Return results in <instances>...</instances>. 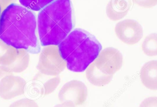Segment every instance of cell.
Wrapping results in <instances>:
<instances>
[{
	"instance_id": "cell-1",
	"label": "cell",
	"mask_w": 157,
	"mask_h": 107,
	"mask_svg": "<svg viewBox=\"0 0 157 107\" xmlns=\"http://www.w3.org/2000/svg\"><path fill=\"white\" fill-rule=\"evenodd\" d=\"M35 14L23 6L11 4L1 13L0 39L17 49L38 54L40 47L36 35Z\"/></svg>"
},
{
	"instance_id": "cell-2",
	"label": "cell",
	"mask_w": 157,
	"mask_h": 107,
	"mask_svg": "<svg viewBox=\"0 0 157 107\" xmlns=\"http://www.w3.org/2000/svg\"><path fill=\"white\" fill-rule=\"evenodd\" d=\"M38 31L41 46H59L74 26L71 0H55L39 13Z\"/></svg>"
},
{
	"instance_id": "cell-3",
	"label": "cell",
	"mask_w": 157,
	"mask_h": 107,
	"mask_svg": "<svg viewBox=\"0 0 157 107\" xmlns=\"http://www.w3.org/2000/svg\"><path fill=\"white\" fill-rule=\"evenodd\" d=\"M68 70L82 72L96 60L101 51V44L93 35L81 28L71 32L58 46Z\"/></svg>"
},
{
	"instance_id": "cell-4",
	"label": "cell",
	"mask_w": 157,
	"mask_h": 107,
	"mask_svg": "<svg viewBox=\"0 0 157 107\" xmlns=\"http://www.w3.org/2000/svg\"><path fill=\"white\" fill-rule=\"evenodd\" d=\"M67 66L57 46H48L42 50L37 69L41 73L49 76H57Z\"/></svg>"
},
{
	"instance_id": "cell-5",
	"label": "cell",
	"mask_w": 157,
	"mask_h": 107,
	"mask_svg": "<svg viewBox=\"0 0 157 107\" xmlns=\"http://www.w3.org/2000/svg\"><path fill=\"white\" fill-rule=\"evenodd\" d=\"M123 57L119 50L108 47L101 51L90 66L102 75L113 77L122 66Z\"/></svg>"
},
{
	"instance_id": "cell-6",
	"label": "cell",
	"mask_w": 157,
	"mask_h": 107,
	"mask_svg": "<svg viewBox=\"0 0 157 107\" xmlns=\"http://www.w3.org/2000/svg\"><path fill=\"white\" fill-rule=\"evenodd\" d=\"M87 88L81 81L73 80L66 83L60 90L59 98L62 103L70 102L75 106L83 105L86 100Z\"/></svg>"
},
{
	"instance_id": "cell-7",
	"label": "cell",
	"mask_w": 157,
	"mask_h": 107,
	"mask_svg": "<svg viewBox=\"0 0 157 107\" xmlns=\"http://www.w3.org/2000/svg\"><path fill=\"white\" fill-rule=\"evenodd\" d=\"M115 32L121 41L129 45L138 43L144 34L141 24L132 19H126L117 23L115 26Z\"/></svg>"
},
{
	"instance_id": "cell-8",
	"label": "cell",
	"mask_w": 157,
	"mask_h": 107,
	"mask_svg": "<svg viewBox=\"0 0 157 107\" xmlns=\"http://www.w3.org/2000/svg\"><path fill=\"white\" fill-rule=\"evenodd\" d=\"M26 84L25 81L20 76H6L0 82V97L8 100L21 95L24 94Z\"/></svg>"
},
{
	"instance_id": "cell-9",
	"label": "cell",
	"mask_w": 157,
	"mask_h": 107,
	"mask_svg": "<svg viewBox=\"0 0 157 107\" xmlns=\"http://www.w3.org/2000/svg\"><path fill=\"white\" fill-rule=\"evenodd\" d=\"M129 0H110L106 6V14L113 21H117L124 17L130 10Z\"/></svg>"
},
{
	"instance_id": "cell-10",
	"label": "cell",
	"mask_w": 157,
	"mask_h": 107,
	"mask_svg": "<svg viewBox=\"0 0 157 107\" xmlns=\"http://www.w3.org/2000/svg\"><path fill=\"white\" fill-rule=\"evenodd\" d=\"M140 78L147 88L157 90V61H150L143 65L140 72Z\"/></svg>"
},
{
	"instance_id": "cell-11",
	"label": "cell",
	"mask_w": 157,
	"mask_h": 107,
	"mask_svg": "<svg viewBox=\"0 0 157 107\" xmlns=\"http://www.w3.org/2000/svg\"><path fill=\"white\" fill-rule=\"evenodd\" d=\"M18 54V49L7 45L0 39V65L9 66L16 61Z\"/></svg>"
},
{
	"instance_id": "cell-12",
	"label": "cell",
	"mask_w": 157,
	"mask_h": 107,
	"mask_svg": "<svg viewBox=\"0 0 157 107\" xmlns=\"http://www.w3.org/2000/svg\"><path fill=\"white\" fill-rule=\"evenodd\" d=\"M30 57L27 50L18 49V54L16 61L9 66H6L12 72H21L25 70L29 65Z\"/></svg>"
},
{
	"instance_id": "cell-13",
	"label": "cell",
	"mask_w": 157,
	"mask_h": 107,
	"mask_svg": "<svg viewBox=\"0 0 157 107\" xmlns=\"http://www.w3.org/2000/svg\"><path fill=\"white\" fill-rule=\"evenodd\" d=\"M143 52L149 56L157 55V34L152 33L144 40L142 46Z\"/></svg>"
},
{
	"instance_id": "cell-14",
	"label": "cell",
	"mask_w": 157,
	"mask_h": 107,
	"mask_svg": "<svg viewBox=\"0 0 157 107\" xmlns=\"http://www.w3.org/2000/svg\"><path fill=\"white\" fill-rule=\"evenodd\" d=\"M55 0H19L24 7L34 11H41Z\"/></svg>"
},
{
	"instance_id": "cell-15",
	"label": "cell",
	"mask_w": 157,
	"mask_h": 107,
	"mask_svg": "<svg viewBox=\"0 0 157 107\" xmlns=\"http://www.w3.org/2000/svg\"><path fill=\"white\" fill-rule=\"evenodd\" d=\"M60 81L59 76L48 80L43 84L41 89V94L48 95L53 92L59 84Z\"/></svg>"
},
{
	"instance_id": "cell-16",
	"label": "cell",
	"mask_w": 157,
	"mask_h": 107,
	"mask_svg": "<svg viewBox=\"0 0 157 107\" xmlns=\"http://www.w3.org/2000/svg\"><path fill=\"white\" fill-rule=\"evenodd\" d=\"M9 107H39L37 104L34 100L29 98H23L16 101Z\"/></svg>"
},
{
	"instance_id": "cell-17",
	"label": "cell",
	"mask_w": 157,
	"mask_h": 107,
	"mask_svg": "<svg viewBox=\"0 0 157 107\" xmlns=\"http://www.w3.org/2000/svg\"><path fill=\"white\" fill-rule=\"evenodd\" d=\"M137 5L145 8H151L157 5V0H133Z\"/></svg>"
},
{
	"instance_id": "cell-18",
	"label": "cell",
	"mask_w": 157,
	"mask_h": 107,
	"mask_svg": "<svg viewBox=\"0 0 157 107\" xmlns=\"http://www.w3.org/2000/svg\"><path fill=\"white\" fill-rule=\"evenodd\" d=\"M139 107H157V97L146 98L142 102Z\"/></svg>"
},
{
	"instance_id": "cell-19",
	"label": "cell",
	"mask_w": 157,
	"mask_h": 107,
	"mask_svg": "<svg viewBox=\"0 0 157 107\" xmlns=\"http://www.w3.org/2000/svg\"><path fill=\"white\" fill-rule=\"evenodd\" d=\"M13 75V72H10L7 67L5 66H0V82L3 78L7 75Z\"/></svg>"
},
{
	"instance_id": "cell-20",
	"label": "cell",
	"mask_w": 157,
	"mask_h": 107,
	"mask_svg": "<svg viewBox=\"0 0 157 107\" xmlns=\"http://www.w3.org/2000/svg\"><path fill=\"white\" fill-rule=\"evenodd\" d=\"M16 0H0V7L1 12H3L8 6L11 4L14 3Z\"/></svg>"
},
{
	"instance_id": "cell-21",
	"label": "cell",
	"mask_w": 157,
	"mask_h": 107,
	"mask_svg": "<svg viewBox=\"0 0 157 107\" xmlns=\"http://www.w3.org/2000/svg\"><path fill=\"white\" fill-rule=\"evenodd\" d=\"M76 106L70 102H64L61 104L56 105L54 107H76Z\"/></svg>"
},
{
	"instance_id": "cell-22",
	"label": "cell",
	"mask_w": 157,
	"mask_h": 107,
	"mask_svg": "<svg viewBox=\"0 0 157 107\" xmlns=\"http://www.w3.org/2000/svg\"><path fill=\"white\" fill-rule=\"evenodd\" d=\"M1 13H2V12H1V7H0V15H1Z\"/></svg>"
}]
</instances>
